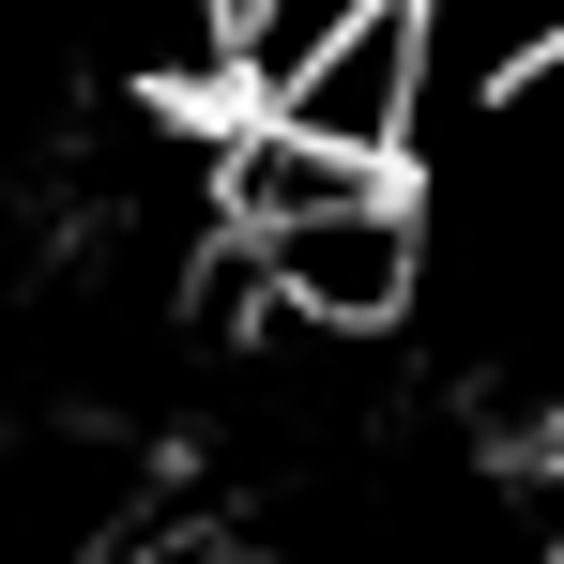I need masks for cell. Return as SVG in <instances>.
<instances>
[{
	"mask_svg": "<svg viewBox=\"0 0 564 564\" xmlns=\"http://www.w3.org/2000/svg\"><path fill=\"white\" fill-rule=\"evenodd\" d=\"M245 275L275 321H321V336H381V321H412V290H427V214L397 184L367 198H321V214H275V229H245Z\"/></svg>",
	"mask_w": 564,
	"mask_h": 564,
	"instance_id": "6da1fadb",
	"label": "cell"
},
{
	"mask_svg": "<svg viewBox=\"0 0 564 564\" xmlns=\"http://www.w3.org/2000/svg\"><path fill=\"white\" fill-rule=\"evenodd\" d=\"M427 77H443V0H336L321 46H305L260 107L305 122V138H336V153H412Z\"/></svg>",
	"mask_w": 564,
	"mask_h": 564,
	"instance_id": "7a4b0ae2",
	"label": "cell"
}]
</instances>
